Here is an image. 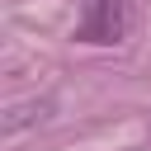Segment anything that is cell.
<instances>
[{
  "instance_id": "cell-1",
  "label": "cell",
  "mask_w": 151,
  "mask_h": 151,
  "mask_svg": "<svg viewBox=\"0 0 151 151\" xmlns=\"http://www.w3.org/2000/svg\"><path fill=\"white\" fill-rule=\"evenodd\" d=\"M132 28V0H90L80 19V42H123Z\"/></svg>"
}]
</instances>
